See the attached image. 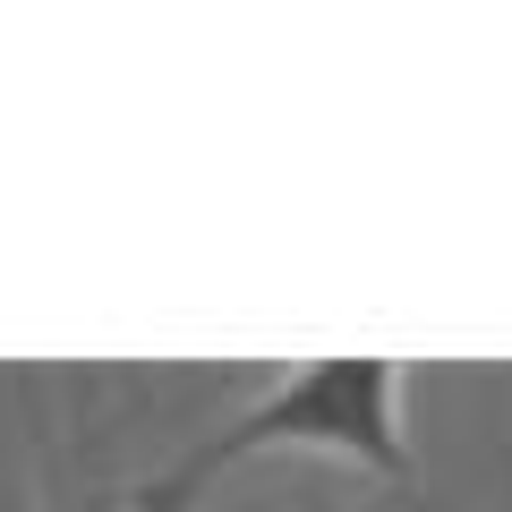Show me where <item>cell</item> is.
I'll return each mask as SVG.
<instances>
[{
    "label": "cell",
    "mask_w": 512,
    "mask_h": 512,
    "mask_svg": "<svg viewBox=\"0 0 512 512\" xmlns=\"http://www.w3.org/2000/svg\"><path fill=\"white\" fill-rule=\"evenodd\" d=\"M256 453H333L350 470H376L393 487H410V444H402V367L393 359H316L291 367L282 384H265L239 419H222L214 436H197L163 478L137 487V512H188L222 470Z\"/></svg>",
    "instance_id": "1"
}]
</instances>
